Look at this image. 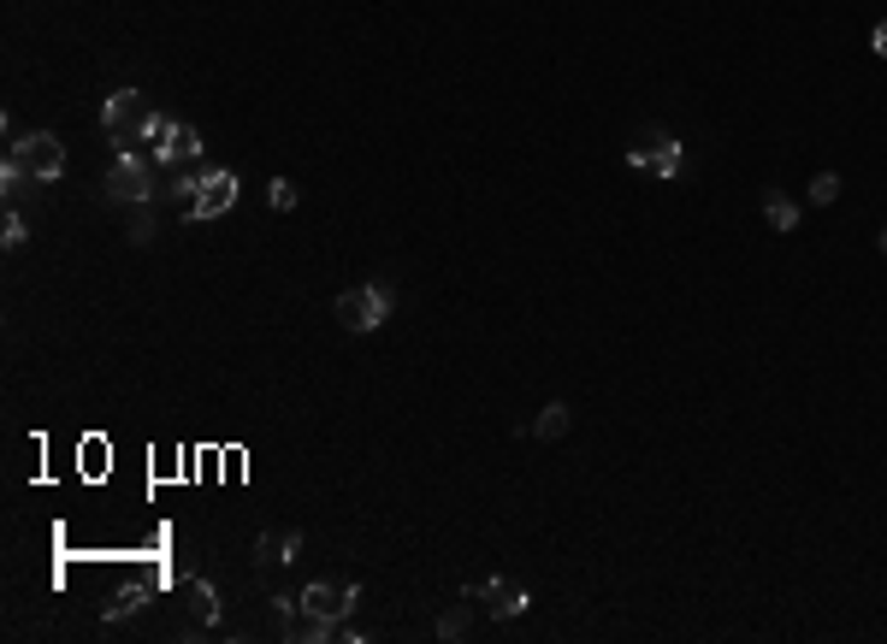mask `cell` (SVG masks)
I'll list each match as a JSON object with an SVG mask.
<instances>
[{"label":"cell","instance_id":"1","mask_svg":"<svg viewBox=\"0 0 887 644\" xmlns=\"http://www.w3.org/2000/svg\"><path fill=\"white\" fill-rule=\"evenodd\" d=\"M166 125H173V119L148 107L142 89H119V95H107V107H101V130H107V142H119V148L160 142Z\"/></svg>","mask_w":887,"mask_h":644},{"label":"cell","instance_id":"2","mask_svg":"<svg viewBox=\"0 0 887 644\" xmlns=\"http://www.w3.org/2000/svg\"><path fill=\"white\" fill-rule=\"evenodd\" d=\"M7 166L12 172H24L36 184H53L66 172V142L53 137V130H30V137H12L7 142Z\"/></svg>","mask_w":887,"mask_h":644},{"label":"cell","instance_id":"3","mask_svg":"<svg viewBox=\"0 0 887 644\" xmlns=\"http://www.w3.org/2000/svg\"><path fill=\"white\" fill-rule=\"evenodd\" d=\"M107 201H119V207H142V201H155V155L119 148V160L107 166Z\"/></svg>","mask_w":887,"mask_h":644},{"label":"cell","instance_id":"4","mask_svg":"<svg viewBox=\"0 0 887 644\" xmlns=\"http://www.w3.org/2000/svg\"><path fill=\"white\" fill-rule=\"evenodd\" d=\"M332 314H337L344 331H380L385 314H391V290L385 284H355V290H344L332 301Z\"/></svg>","mask_w":887,"mask_h":644},{"label":"cell","instance_id":"5","mask_svg":"<svg viewBox=\"0 0 887 644\" xmlns=\"http://www.w3.org/2000/svg\"><path fill=\"white\" fill-rule=\"evenodd\" d=\"M302 615H314V621H332V627H344V621L355 615V603H362V585H332V579H314V585H302Z\"/></svg>","mask_w":887,"mask_h":644},{"label":"cell","instance_id":"6","mask_svg":"<svg viewBox=\"0 0 887 644\" xmlns=\"http://www.w3.org/2000/svg\"><path fill=\"white\" fill-rule=\"evenodd\" d=\"M628 166H639V172H657V178H674L681 172V142L669 137V130H651V137H639L628 148Z\"/></svg>","mask_w":887,"mask_h":644},{"label":"cell","instance_id":"7","mask_svg":"<svg viewBox=\"0 0 887 644\" xmlns=\"http://www.w3.org/2000/svg\"><path fill=\"white\" fill-rule=\"evenodd\" d=\"M201 130L196 125H184V119H173L166 125V137L155 142V166H166V172H184V166H196L201 160Z\"/></svg>","mask_w":887,"mask_h":644},{"label":"cell","instance_id":"8","mask_svg":"<svg viewBox=\"0 0 887 644\" xmlns=\"http://www.w3.org/2000/svg\"><path fill=\"white\" fill-rule=\"evenodd\" d=\"M178 610H184V627L190 633H207L219 621V592L201 574H190V579H178Z\"/></svg>","mask_w":887,"mask_h":644},{"label":"cell","instance_id":"9","mask_svg":"<svg viewBox=\"0 0 887 644\" xmlns=\"http://www.w3.org/2000/svg\"><path fill=\"white\" fill-rule=\"evenodd\" d=\"M237 207V172H201V196H196V207H190V219H219V214H231Z\"/></svg>","mask_w":887,"mask_h":644},{"label":"cell","instance_id":"10","mask_svg":"<svg viewBox=\"0 0 887 644\" xmlns=\"http://www.w3.org/2000/svg\"><path fill=\"white\" fill-rule=\"evenodd\" d=\"M467 603H480V610L492 615V621H515V615L526 610V597H521L509 579H480L474 592H467Z\"/></svg>","mask_w":887,"mask_h":644},{"label":"cell","instance_id":"11","mask_svg":"<svg viewBox=\"0 0 887 644\" xmlns=\"http://www.w3.org/2000/svg\"><path fill=\"white\" fill-rule=\"evenodd\" d=\"M296 551H302V533H278V538L260 533V538H255V567H260V574H278V567H285Z\"/></svg>","mask_w":887,"mask_h":644},{"label":"cell","instance_id":"12","mask_svg":"<svg viewBox=\"0 0 887 644\" xmlns=\"http://www.w3.org/2000/svg\"><path fill=\"white\" fill-rule=\"evenodd\" d=\"M107 456H112L107 438H101V432H89V438L78 444V467H83V479H107Z\"/></svg>","mask_w":887,"mask_h":644},{"label":"cell","instance_id":"13","mask_svg":"<svg viewBox=\"0 0 887 644\" xmlns=\"http://www.w3.org/2000/svg\"><path fill=\"white\" fill-rule=\"evenodd\" d=\"M569 426H574V414H569V403H551V408H539V420L526 426V432H533V438H544V444H551V438H562V432H569Z\"/></svg>","mask_w":887,"mask_h":644},{"label":"cell","instance_id":"14","mask_svg":"<svg viewBox=\"0 0 887 644\" xmlns=\"http://www.w3.org/2000/svg\"><path fill=\"white\" fill-rule=\"evenodd\" d=\"M763 219L776 225V231H792V225H799V207H792L781 189H769V196H763Z\"/></svg>","mask_w":887,"mask_h":644},{"label":"cell","instance_id":"15","mask_svg":"<svg viewBox=\"0 0 887 644\" xmlns=\"http://www.w3.org/2000/svg\"><path fill=\"white\" fill-rule=\"evenodd\" d=\"M130 242H155V201L130 207Z\"/></svg>","mask_w":887,"mask_h":644},{"label":"cell","instance_id":"16","mask_svg":"<svg viewBox=\"0 0 887 644\" xmlns=\"http://www.w3.org/2000/svg\"><path fill=\"white\" fill-rule=\"evenodd\" d=\"M810 201H817V207L840 201V178L835 172H817V178H810Z\"/></svg>","mask_w":887,"mask_h":644},{"label":"cell","instance_id":"17","mask_svg":"<svg viewBox=\"0 0 887 644\" xmlns=\"http://www.w3.org/2000/svg\"><path fill=\"white\" fill-rule=\"evenodd\" d=\"M173 196H178V207H184V214H190V207H196V196H201V172H178Z\"/></svg>","mask_w":887,"mask_h":644},{"label":"cell","instance_id":"18","mask_svg":"<svg viewBox=\"0 0 887 644\" xmlns=\"http://www.w3.org/2000/svg\"><path fill=\"white\" fill-rule=\"evenodd\" d=\"M267 207L290 214V207H296V184H290V178H273V184H267Z\"/></svg>","mask_w":887,"mask_h":644},{"label":"cell","instance_id":"19","mask_svg":"<svg viewBox=\"0 0 887 644\" xmlns=\"http://www.w3.org/2000/svg\"><path fill=\"white\" fill-rule=\"evenodd\" d=\"M0 242H7V249H18V242H24V214H18V207H7V219H0Z\"/></svg>","mask_w":887,"mask_h":644},{"label":"cell","instance_id":"20","mask_svg":"<svg viewBox=\"0 0 887 644\" xmlns=\"http://www.w3.org/2000/svg\"><path fill=\"white\" fill-rule=\"evenodd\" d=\"M467 633V610H444L438 615V638H462Z\"/></svg>","mask_w":887,"mask_h":644},{"label":"cell","instance_id":"21","mask_svg":"<svg viewBox=\"0 0 887 644\" xmlns=\"http://www.w3.org/2000/svg\"><path fill=\"white\" fill-rule=\"evenodd\" d=\"M870 48H876L881 60H887V24H876V30H870Z\"/></svg>","mask_w":887,"mask_h":644},{"label":"cell","instance_id":"22","mask_svg":"<svg viewBox=\"0 0 887 644\" xmlns=\"http://www.w3.org/2000/svg\"><path fill=\"white\" fill-rule=\"evenodd\" d=\"M881 255H887V231H881Z\"/></svg>","mask_w":887,"mask_h":644}]
</instances>
